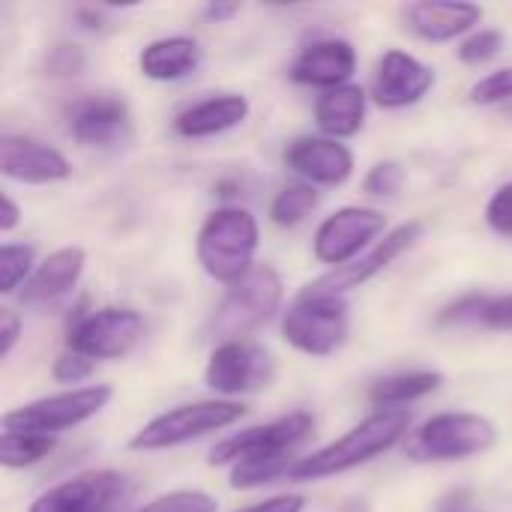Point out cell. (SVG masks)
I'll use <instances>...</instances> for the list:
<instances>
[{
    "mask_svg": "<svg viewBox=\"0 0 512 512\" xmlns=\"http://www.w3.org/2000/svg\"><path fill=\"white\" fill-rule=\"evenodd\" d=\"M411 429V411L408 408H390V411H375L363 423H357L351 432L336 438L333 444L315 450L312 456H303L291 465L288 480L297 483H312L324 477H336L345 471H354L387 450H393Z\"/></svg>",
    "mask_w": 512,
    "mask_h": 512,
    "instance_id": "6da1fadb",
    "label": "cell"
},
{
    "mask_svg": "<svg viewBox=\"0 0 512 512\" xmlns=\"http://www.w3.org/2000/svg\"><path fill=\"white\" fill-rule=\"evenodd\" d=\"M261 243L258 219L243 207L213 210L195 240L198 264L213 282L237 285L255 270V252Z\"/></svg>",
    "mask_w": 512,
    "mask_h": 512,
    "instance_id": "7a4b0ae2",
    "label": "cell"
},
{
    "mask_svg": "<svg viewBox=\"0 0 512 512\" xmlns=\"http://www.w3.org/2000/svg\"><path fill=\"white\" fill-rule=\"evenodd\" d=\"M351 330L348 300L339 294L300 291L282 318V339L306 357L336 354Z\"/></svg>",
    "mask_w": 512,
    "mask_h": 512,
    "instance_id": "3957f363",
    "label": "cell"
},
{
    "mask_svg": "<svg viewBox=\"0 0 512 512\" xmlns=\"http://www.w3.org/2000/svg\"><path fill=\"white\" fill-rule=\"evenodd\" d=\"M498 441V429L489 417L450 411L426 420L417 432H411L405 453L414 462H462L492 450Z\"/></svg>",
    "mask_w": 512,
    "mask_h": 512,
    "instance_id": "277c9868",
    "label": "cell"
},
{
    "mask_svg": "<svg viewBox=\"0 0 512 512\" xmlns=\"http://www.w3.org/2000/svg\"><path fill=\"white\" fill-rule=\"evenodd\" d=\"M243 417H246V405L231 402V399H207V402L177 405V408L153 417L150 423H144L132 435L129 447L138 453L171 450V447L189 444L195 438H204L210 432H222Z\"/></svg>",
    "mask_w": 512,
    "mask_h": 512,
    "instance_id": "5b68a950",
    "label": "cell"
},
{
    "mask_svg": "<svg viewBox=\"0 0 512 512\" xmlns=\"http://www.w3.org/2000/svg\"><path fill=\"white\" fill-rule=\"evenodd\" d=\"M282 297L285 285L276 267L258 264L243 282L231 285L222 297L213 315V333L219 336V342H240L279 312Z\"/></svg>",
    "mask_w": 512,
    "mask_h": 512,
    "instance_id": "8992f818",
    "label": "cell"
},
{
    "mask_svg": "<svg viewBox=\"0 0 512 512\" xmlns=\"http://www.w3.org/2000/svg\"><path fill=\"white\" fill-rule=\"evenodd\" d=\"M114 390L108 384H90L69 393L45 396L12 408L0 417L3 432H24V435H57L63 429H75L108 408Z\"/></svg>",
    "mask_w": 512,
    "mask_h": 512,
    "instance_id": "52a82bcc",
    "label": "cell"
},
{
    "mask_svg": "<svg viewBox=\"0 0 512 512\" xmlns=\"http://www.w3.org/2000/svg\"><path fill=\"white\" fill-rule=\"evenodd\" d=\"M315 429V417L306 411H294L288 417L270 420L264 426L243 429L225 441H219L210 453V465H237L246 459H270V456H288L297 444H303Z\"/></svg>",
    "mask_w": 512,
    "mask_h": 512,
    "instance_id": "ba28073f",
    "label": "cell"
},
{
    "mask_svg": "<svg viewBox=\"0 0 512 512\" xmlns=\"http://www.w3.org/2000/svg\"><path fill=\"white\" fill-rule=\"evenodd\" d=\"M144 336V318L135 309H99L78 318L66 336L69 351L87 360H120L126 357Z\"/></svg>",
    "mask_w": 512,
    "mask_h": 512,
    "instance_id": "9c48e42d",
    "label": "cell"
},
{
    "mask_svg": "<svg viewBox=\"0 0 512 512\" xmlns=\"http://www.w3.org/2000/svg\"><path fill=\"white\" fill-rule=\"evenodd\" d=\"M387 231V216L375 207H342L330 213L312 240L315 258L321 264L348 267L360 258L363 249H369L381 234Z\"/></svg>",
    "mask_w": 512,
    "mask_h": 512,
    "instance_id": "30bf717a",
    "label": "cell"
},
{
    "mask_svg": "<svg viewBox=\"0 0 512 512\" xmlns=\"http://www.w3.org/2000/svg\"><path fill=\"white\" fill-rule=\"evenodd\" d=\"M132 492V483L117 471H87L42 492L30 512H123Z\"/></svg>",
    "mask_w": 512,
    "mask_h": 512,
    "instance_id": "8fae6325",
    "label": "cell"
},
{
    "mask_svg": "<svg viewBox=\"0 0 512 512\" xmlns=\"http://www.w3.org/2000/svg\"><path fill=\"white\" fill-rule=\"evenodd\" d=\"M273 378V357L255 342H219L207 360L204 384L219 396H240L267 387Z\"/></svg>",
    "mask_w": 512,
    "mask_h": 512,
    "instance_id": "7c38bea8",
    "label": "cell"
},
{
    "mask_svg": "<svg viewBox=\"0 0 512 512\" xmlns=\"http://www.w3.org/2000/svg\"><path fill=\"white\" fill-rule=\"evenodd\" d=\"M423 234H426V225L420 219L402 222L399 228L387 231L384 240H378L363 258H357L354 264L339 267V270H333V273H327L321 279H315L306 288H312L318 294H339V297H345V291L366 285L369 279H375L378 273H384L399 255H405L408 249H414L423 240Z\"/></svg>",
    "mask_w": 512,
    "mask_h": 512,
    "instance_id": "4fadbf2b",
    "label": "cell"
},
{
    "mask_svg": "<svg viewBox=\"0 0 512 512\" xmlns=\"http://www.w3.org/2000/svg\"><path fill=\"white\" fill-rule=\"evenodd\" d=\"M69 132L84 147H102L114 150L129 141L132 123L129 108L114 93H96L72 102L69 108Z\"/></svg>",
    "mask_w": 512,
    "mask_h": 512,
    "instance_id": "5bb4252c",
    "label": "cell"
},
{
    "mask_svg": "<svg viewBox=\"0 0 512 512\" xmlns=\"http://www.w3.org/2000/svg\"><path fill=\"white\" fill-rule=\"evenodd\" d=\"M285 165L312 186H342L354 174V153L327 135H300L282 153Z\"/></svg>",
    "mask_w": 512,
    "mask_h": 512,
    "instance_id": "9a60e30c",
    "label": "cell"
},
{
    "mask_svg": "<svg viewBox=\"0 0 512 512\" xmlns=\"http://www.w3.org/2000/svg\"><path fill=\"white\" fill-rule=\"evenodd\" d=\"M0 174L6 180H18L27 186H48L72 177L69 159L27 135H3L0 138Z\"/></svg>",
    "mask_w": 512,
    "mask_h": 512,
    "instance_id": "2e32d148",
    "label": "cell"
},
{
    "mask_svg": "<svg viewBox=\"0 0 512 512\" xmlns=\"http://www.w3.org/2000/svg\"><path fill=\"white\" fill-rule=\"evenodd\" d=\"M435 87V69L417 60L408 51H387L378 60L372 81V96L381 108H408L417 105Z\"/></svg>",
    "mask_w": 512,
    "mask_h": 512,
    "instance_id": "e0dca14e",
    "label": "cell"
},
{
    "mask_svg": "<svg viewBox=\"0 0 512 512\" xmlns=\"http://www.w3.org/2000/svg\"><path fill=\"white\" fill-rule=\"evenodd\" d=\"M357 72V48L348 39H321L306 45L291 63V78L306 87L336 90Z\"/></svg>",
    "mask_w": 512,
    "mask_h": 512,
    "instance_id": "ac0fdd59",
    "label": "cell"
},
{
    "mask_svg": "<svg viewBox=\"0 0 512 512\" xmlns=\"http://www.w3.org/2000/svg\"><path fill=\"white\" fill-rule=\"evenodd\" d=\"M408 27L426 42H453L483 21V6L465 0H420L405 9Z\"/></svg>",
    "mask_w": 512,
    "mask_h": 512,
    "instance_id": "d6986e66",
    "label": "cell"
},
{
    "mask_svg": "<svg viewBox=\"0 0 512 512\" xmlns=\"http://www.w3.org/2000/svg\"><path fill=\"white\" fill-rule=\"evenodd\" d=\"M84 264H87V255L81 246H63V249L51 252L42 264H36L33 276L24 282L21 303L24 306H48V303L60 300L63 294H69L78 285Z\"/></svg>",
    "mask_w": 512,
    "mask_h": 512,
    "instance_id": "ffe728a7",
    "label": "cell"
},
{
    "mask_svg": "<svg viewBox=\"0 0 512 512\" xmlns=\"http://www.w3.org/2000/svg\"><path fill=\"white\" fill-rule=\"evenodd\" d=\"M204 63V48L195 36H162L144 45L138 69L150 81H183Z\"/></svg>",
    "mask_w": 512,
    "mask_h": 512,
    "instance_id": "44dd1931",
    "label": "cell"
},
{
    "mask_svg": "<svg viewBox=\"0 0 512 512\" xmlns=\"http://www.w3.org/2000/svg\"><path fill=\"white\" fill-rule=\"evenodd\" d=\"M249 99L243 93H222L213 99H204L183 114H177L174 129L183 138H213L234 126H240L249 117Z\"/></svg>",
    "mask_w": 512,
    "mask_h": 512,
    "instance_id": "7402d4cb",
    "label": "cell"
},
{
    "mask_svg": "<svg viewBox=\"0 0 512 512\" xmlns=\"http://www.w3.org/2000/svg\"><path fill=\"white\" fill-rule=\"evenodd\" d=\"M315 123L333 141L357 135L366 123V90L357 84L324 90L315 102Z\"/></svg>",
    "mask_w": 512,
    "mask_h": 512,
    "instance_id": "603a6c76",
    "label": "cell"
},
{
    "mask_svg": "<svg viewBox=\"0 0 512 512\" xmlns=\"http://www.w3.org/2000/svg\"><path fill=\"white\" fill-rule=\"evenodd\" d=\"M444 384V375L441 372H432V369H423V372H399V375H390V378H381L372 384L369 390V402L381 411H390V408H402V405H411L429 393H435L438 387Z\"/></svg>",
    "mask_w": 512,
    "mask_h": 512,
    "instance_id": "cb8c5ba5",
    "label": "cell"
},
{
    "mask_svg": "<svg viewBox=\"0 0 512 512\" xmlns=\"http://www.w3.org/2000/svg\"><path fill=\"white\" fill-rule=\"evenodd\" d=\"M318 204H321V195L312 183H288L270 201V219L279 228H297L315 213Z\"/></svg>",
    "mask_w": 512,
    "mask_h": 512,
    "instance_id": "d4e9b609",
    "label": "cell"
},
{
    "mask_svg": "<svg viewBox=\"0 0 512 512\" xmlns=\"http://www.w3.org/2000/svg\"><path fill=\"white\" fill-rule=\"evenodd\" d=\"M54 435H24V432H0V465L3 468H30L42 462L54 450Z\"/></svg>",
    "mask_w": 512,
    "mask_h": 512,
    "instance_id": "484cf974",
    "label": "cell"
},
{
    "mask_svg": "<svg viewBox=\"0 0 512 512\" xmlns=\"http://www.w3.org/2000/svg\"><path fill=\"white\" fill-rule=\"evenodd\" d=\"M297 459L291 456H270V459H246L237 462L231 471V489H258L276 480H288V471Z\"/></svg>",
    "mask_w": 512,
    "mask_h": 512,
    "instance_id": "4316f807",
    "label": "cell"
},
{
    "mask_svg": "<svg viewBox=\"0 0 512 512\" xmlns=\"http://www.w3.org/2000/svg\"><path fill=\"white\" fill-rule=\"evenodd\" d=\"M33 264H36L33 246H15V243L0 246V294H15V288L33 276L36 270Z\"/></svg>",
    "mask_w": 512,
    "mask_h": 512,
    "instance_id": "83f0119b",
    "label": "cell"
},
{
    "mask_svg": "<svg viewBox=\"0 0 512 512\" xmlns=\"http://www.w3.org/2000/svg\"><path fill=\"white\" fill-rule=\"evenodd\" d=\"M219 504L213 495L198 492V489H180V492H168L162 498H153L150 504H144L135 512H216Z\"/></svg>",
    "mask_w": 512,
    "mask_h": 512,
    "instance_id": "f1b7e54d",
    "label": "cell"
},
{
    "mask_svg": "<svg viewBox=\"0 0 512 512\" xmlns=\"http://www.w3.org/2000/svg\"><path fill=\"white\" fill-rule=\"evenodd\" d=\"M42 69L48 78H75L87 69V51L75 42H57L48 48Z\"/></svg>",
    "mask_w": 512,
    "mask_h": 512,
    "instance_id": "f546056e",
    "label": "cell"
},
{
    "mask_svg": "<svg viewBox=\"0 0 512 512\" xmlns=\"http://www.w3.org/2000/svg\"><path fill=\"white\" fill-rule=\"evenodd\" d=\"M504 33L501 30H477L468 39H462L459 45V60L468 66H483L489 60H495L504 51Z\"/></svg>",
    "mask_w": 512,
    "mask_h": 512,
    "instance_id": "4dcf8cb0",
    "label": "cell"
},
{
    "mask_svg": "<svg viewBox=\"0 0 512 512\" xmlns=\"http://www.w3.org/2000/svg\"><path fill=\"white\" fill-rule=\"evenodd\" d=\"M507 99H512V66L489 72L486 78H480L471 87V102L474 105H498V102H507Z\"/></svg>",
    "mask_w": 512,
    "mask_h": 512,
    "instance_id": "1f68e13d",
    "label": "cell"
},
{
    "mask_svg": "<svg viewBox=\"0 0 512 512\" xmlns=\"http://www.w3.org/2000/svg\"><path fill=\"white\" fill-rule=\"evenodd\" d=\"M402 183H405V168L399 162L387 159V162H378V165L369 168V174L363 180V189L369 195H375V198H390V195H396L402 189Z\"/></svg>",
    "mask_w": 512,
    "mask_h": 512,
    "instance_id": "d6a6232c",
    "label": "cell"
},
{
    "mask_svg": "<svg viewBox=\"0 0 512 512\" xmlns=\"http://www.w3.org/2000/svg\"><path fill=\"white\" fill-rule=\"evenodd\" d=\"M486 222L495 234L512 237V180L498 186L495 195L486 204Z\"/></svg>",
    "mask_w": 512,
    "mask_h": 512,
    "instance_id": "836d02e7",
    "label": "cell"
},
{
    "mask_svg": "<svg viewBox=\"0 0 512 512\" xmlns=\"http://www.w3.org/2000/svg\"><path fill=\"white\" fill-rule=\"evenodd\" d=\"M477 324H483L486 330H512V294H501V297H486Z\"/></svg>",
    "mask_w": 512,
    "mask_h": 512,
    "instance_id": "e575fe53",
    "label": "cell"
},
{
    "mask_svg": "<svg viewBox=\"0 0 512 512\" xmlns=\"http://www.w3.org/2000/svg\"><path fill=\"white\" fill-rule=\"evenodd\" d=\"M93 375V360L75 354V351H66L54 360V381L60 384H81Z\"/></svg>",
    "mask_w": 512,
    "mask_h": 512,
    "instance_id": "d590c367",
    "label": "cell"
},
{
    "mask_svg": "<svg viewBox=\"0 0 512 512\" xmlns=\"http://www.w3.org/2000/svg\"><path fill=\"white\" fill-rule=\"evenodd\" d=\"M18 336H21V318L12 309H0V360L12 354V348L18 345Z\"/></svg>",
    "mask_w": 512,
    "mask_h": 512,
    "instance_id": "8d00e7d4",
    "label": "cell"
},
{
    "mask_svg": "<svg viewBox=\"0 0 512 512\" xmlns=\"http://www.w3.org/2000/svg\"><path fill=\"white\" fill-rule=\"evenodd\" d=\"M303 507H306L303 495H276V498H267V501L240 512H303Z\"/></svg>",
    "mask_w": 512,
    "mask_h": 512,
    "instance_id": "74e56055",
    "label": "cell"
},
{
    "mask_svg": "<svg viewBox=\"0 0 512 512\" xmlns=\"http://www.w3.org/2000/svg\"><path fill=\"white\" fill-rule=\"evenodd\" d=\"M18 222H21V207L3 192V198H0V234H12L18 228Z\"/></svg>",
    "mask_w": 512,
    "mask_h": 512,
    "instance_id": "f35d334b",
    "label": "cell"
},
{
    "mask_svg": "<svg viewBox=\"0 0 512 512\" xmlns=\"http://www.w3.org/2000/svg\"><path fill=\"white\" fill-rule=\"evenodd\" d=\"M237 12H240V6H237V3H207V6L201 9V15H204L207 21H216V24L231 21Z\"/></svg>",
    "mask_w": 512,
    "mask_h": 512,
    "instance_id": "ab89813d",
    "label": "cell"
},
{
    "mask_svg": "<svg viewBox=\"0 0 512 512\" xmlns=\"http://www.w3.org/2000/svg\"><path fill=\"white\" fill-rule=\"evenodd\" d=\"M78 21H84L87 30H102V18L96 12H87V9H78Z\"/></svg>",
    "mask_w": 512,
    "mask_h": 512,
    "instance_id": "60d3db41",
    "label": "cell"
}]
</instances>
